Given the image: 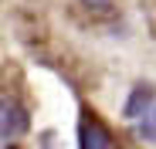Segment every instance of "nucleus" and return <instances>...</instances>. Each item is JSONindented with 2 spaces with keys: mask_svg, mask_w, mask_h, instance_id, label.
I'll return each mask as SVG.
<instances>
[{
  "mask_svg": "<svg viewBox=\"0 0 156 149\" xmlns=\"http://www.w3.org/2000/svg\"><path fill=\"white\" fill-rule=\"evenodd\" d=\"M82 149H112L109 132L98 126V122H82Z\"/></svg>",
  "mask_w": 156,
  "mask_h": 149,
  "instance_id": "3",
  "label": "nucleus"
},
{
  "mask_svg": "<svg viewBox=\"0 0 156 149\" xmlns=\"http://www.w3.org/2000/svg\"><path fill=\"white\" fill-rule=\"evenodd\" d=\"M31 126L27 112H24L17 102L10 98H0V139H14V136H24Z\"/></svg>",
  "mask_w": 156,
  "mask_h": 149,
  "instance_id": "1",
  "label": "nucleus"
},
{
  "mask_svg": "<svg viewBox=\"0 0 156 149\" xmlns=\"http://www.w3.org/2000/svg\"><path fill=\"white\" fill-rule=\"evenodd\" d=\"M82 4H85L88 10H95V14H102V10H109V7H112V0H82Z\"/></svg>",
  "mask_w": 156,
  "mask_h": 149,
  "instance_id": "5",
  "label": "nucleus"
},
{
  "mask_svg": "<svg viewBox=\"0 0 156 149\" xmlns=\"http://www.w3.org/2000/svg\"><path fill=\"white\" fill-rule=\"evenodd\" d=\"M153 109V85L143 81L139 88H133V95H129V102H126V119H143L146 112Z\"/></svg>",
  "mask_w": 156,
  "mask_h": 149,
  "instance_id": "2",
  "label": "nucleus"
},
{
  "mask_svg": "<svg viewBox=\"0 0 156 149\" xmlns=\"http://www.w3.org/2000/svg\"><path fill=\"white\" fill-rule=\"evenodd\" d=\"M139 139H146V142H156V102H153V109L139 119Z\"/></svg>",
  "mask_w": 156,
  "mask_h": 149,
  "instance_id": "4",
  "label": "nucleus"
}]
</instances>
